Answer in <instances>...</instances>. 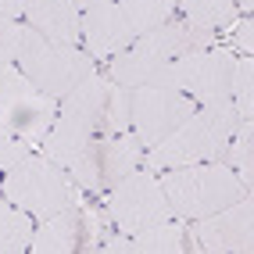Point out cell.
I'll return each mask as SVG.
<instances>
[{
	"label": "cell",
	"mask_w": 254,
	"mask_h": 254,
	"mask_svg": "<svg viewBox=\"0 0 254 254\" xmlns=\"http://www.w3.org/2000/svg\"><path fill=\"white\" fill-rule=\"evenodd\" d=\"M108 90L111 79L90 75L68 97H61L54 122L40 140V154L64 168L86 193H108L122 176L143 165V143L132 132L108 129Z\"/></svg>",
	"instance_id": "1"
},
{
	"label": "cell",
	"mask_w": 254,
	"mask_h": 254,
	"mask_svg": "<svg viewBox=\"0 0 254 254\" xmlns=\"http://www.w3.org/2000/svg\"><path fill=\"white\" fill-rule=\"evenodd\" d=\"M200 104L193 97L165 86H118L108 90V129L132 132L143 150L158 147L186 115H193Z\"/></svg>",
	"instance_id": "2"
},
{
	"label": "cell",
	"mask_w": 254,
	"mask_h": 254,
	"mask_svg": "<svg viewBox=\"0 0 254 254\" xmlns=\"http://www.w3.org/2000/svg\"><path fill=\"white\" fill-rule=\"evenodd\" d=\"M172 14L176 0H104L82 11V50L93 61H111L136 36L168 22Z\"/></svg>",
	"instance_id": "3"
},
{
	"label": "cell",
	"mask_w": 254,
	"mask_h": 254,
	"mask_svg": "<svg viewBox=\"0 0 254 254\" xmlns=\"http://www.w3.org/2000/svg\"><path fill=\"white\" fill-rule=\"evenodd\" d=\"M204 47H215V32L193 29L183 18H168L154 29H147L143 36H136L122 54H115L108 61V79L118 82V86H143L165 64H172L176 58L190 54V50H204Z\"/></svg>",
	"instance_id": "4"
},
{
	"label": "cell",
	"mask_w": 254,
	"mask_h": 254,
	"mask_svg": "<svg viewBox=\"0 0 254 254\" xmlns=\"http://www.w3.org/2000/svg\"><path fill=\"white\" fill-rule=\"evenodd\" d=\"M240 126V115L233 104H200L193 115H186L183 122L168 132V136L147 150L143 165L165 172L176 165H197V161H215L218 150L229 143V136Z\"/></svg>",
	"instance_id": "5"
},
{
	"label": "cell",
	"mask_w": 254,
	"mask_h": 254,
	"mask_svg": "<svg viewBox=\"0 0 254 254\" xmlns=\"http://www.w3.org/2000/svg\"><path fill=\"white\" fill-rule=\"evenodd\" d=\"M161 190L168 197L172 218H200L211 211H222L236 204L240 197H251V186L218 161H197V165H176L165 168Z\"/></svg>",
	"instance_id": "6"
},
{
	"label": "cell",
	"mask_w": 254,
	"mask_h": 254,
	"mask_svg": "<svg viewBox=\"0 0 254 254\" xmlns=\"http://www.w3.org/2000/svg\"><path fill=\"white\" fill-rule=\"evenodd\" d=\"M0 193L22 211H29L36 222H43V218H54L58 211L72 208L82 190L68 179L64 168L47 161L43 154H25L18 165H11L4 172Z\"/></svg>",
	"instance_id": "7"
},
{
	"label": "cell",
	"mask_w": 254,
	"mask_h": 254,
	"mask_svg": "<svg viewBox=\"0 0 254 254\" xmlns=\"http://www.w3.org/2000/svg\"><path fill=\"white\" fill-rule=\"evenodd\" d=\"M14 64L29 75V82H36L43 93L58 97V100L68 97L75 86H82L90 75H97V61L82 47L47 40L29 25H25L22 50H18V58H14Z\"/></svg>",
	"instance_id": "8"
},
{
	"label": "cell",
	"mask_w": 254,
	"mask_h": 254,
	"mask_svg": "<svg viewBox=\"0 0 254 254\" xmlns=\"http://www.w3.org/2000/svg\"><path fill=\"white\" fill-rule=\"evenodd\" d=\"M233 68H236V54L229 47H204V50H190V54L176 58L172 64H165L143 86L179 90L186 97H193L197 104H229Z\"/></svg>",
	"instance_id": "9"
},
{
	"label": "cell",
	"mask_w": 254,
	"mask_h": 254,
	"mask_svg": "<svg viewBox=\"0 0 254 254\" xmlns=\"http://www.w3.org/2000/svg\"><path fill=\"white\" fill-rule=\"evenodd\" d=\"M100 208L111 218L115 233L132 236L147 226H158L172 218V208H168V197L161 190V179L154 176V168L136 165L129 176H122L111 190L100 197Z\"/></svg>",
	"instance_id": "10"
},
{
	"label": "cell",
	"mask_w": 254,
	"mask_h": 254,
	"mask_svg": "<svg viewBox=\"0 0 254 254\" xmlns=\"http://www.w3.org/2000/svg\"><path fill=\"white\" fill-rule=\"evenodd\" d=\"M58 104L61 100L43 93L36 82H29V75L14 61L0 64V126L7 132L40 147V140L47 136V129L58 115Z\"/></svg>",
	"instance_id": "11"
},
{
	"label": "cell",
	"mask_w": 254,
	"mask_h": 254,
	"mask_svg": "<svg viewBox=\"0 0 254 254\" xmlns=\"http://www.w3.org/2000/svg\"><path fill=\"white\" fill-rule=\"evenodd\" d=\"M186 247L197 254H251L254 226H251V197H240L236 204L190 218L186 226Z\"/></svg>",
	"instance_id": "12"
},
{
	"label": "cell",
	"mask_w": 254,
	"mask_h": 254,
	"mask_svg": "<svg viewBox=\"0 0 254 254\" xmlns=\"http://www.w3.org/2000/svg\"><path fill=\"white\" fill-rule=\"evenodd\" d=\"M22 18L47 40L82 47V11L75 0H25Z\"/></svg>",
	"instance_id": "13"
},
{
	"label": "cell",
	"mask_w": 254,
	"mask_h": 254,
	"mask_svg": "<svg viewBox=\"0 0 254 254\" xmlns=\"http://www.w3.org/2000/svg\"><path fill=\"white\" fill-rule=\"evenodd\" d=\"M82 193H86V190H82ZM29 251L32 254H72V251H86V229H82V208H79V200L72 208L58 211L54 218H43V222L32 229Z\"/></svg>",
	"instance_id": "14"
},
{
	"label": "cell",
	"mask_w": 254,
	"mask_h": 254,
	"mask_svg": "<svg viewBox=\"0 0 254 254\" xmlns=\"http://www.w3.org/2000/svg\"><path fill=\"white\" fill-rule=\"evenodd\" d=\"M104 254H179L186 251V226L179 218H168V222H158V226H147L132 236H108L100 244Z\"/></svg>",
	"instance_id": "15"
},
{
	"label": "cell",
	"mask_w": 254,
	"mask_h": 254,
	"mask_svg": "<svg viewBox=\"0 0 254 254\" xmlns=\"http://www.w3.org/2000/svg\"><path fill=\"white\" fill-rule=\"evenodd\" d=\"M176 11L186 25L193 29H208V32H218V29H229L240 11H236L233 0H176Z\"/></svg>",
	"instance_id": "16"
},
{
	"label": "cell",
	"mask_w": 254,
	"mask_h": 254,
	"mask_svg": "<svg viewBox=\"0 0 254 254\" xmlns=\"http://www.w3.org/2000/svg\"><path fill=\"white\" fill-rule=\"evenodd\" d=\"M32 229H36V218L29 211H22L18 204L0 193V254H22L29 251Z\"/></svg>",
	"instance_id": "17"
},
{
	"label": "cell",
	"mask_w": 254,
	"mask_h": 254,
	"mask_svg": "<svg viewBox=\"0 0 254 254\" xmlns=\"http://www.w3.org/2000/svg\"><path fill=\"white\" fill-rule=\"evenodd\" d=\"M218 165L233 168L236 176H240L247 186L254 183V126L251 118H240V126H236V132L229 136V143L218 150Z\"/></svg>",
	"instance_id": "18"
},
{
	"label": "cell",
	"mask_w": 254,
	"mask_h": 254,
	"mask_svg": "<svg viewBox=\"0 0 254 254\" xmlns=\"http://www.w3.org/2000/svg\"><path fill=\"white\" fill-rule=\"evenodd\" d=\"M254 61L251 58H236V68H233V82H229V104L240 118L254 115Z\"/></svg>",
	"instance_id": "19"
},
{
	"label": "cell",
	"mask_w": 254,
	"mask_h": 254,
	"mask_svg": "<svg viewBox=\"0 0 254 254\" xmlns=\"http://www.w3.org/2000/svg\"><path fill=\"white\" fill-rule=\"evenodd\" d=\"M254 22H251V14H240L229 29H226V43L233 54H240V58H251L254 54Z\"/></svg>",
	"instance_id": "20"
},
{
	"label": "cell",
	"mask_w": 254,
	"mask_h": 254,
	"mask_svg": "<svg viewBox=\"0 0 254 254\" xmlns=\"http://www.w3.org/2000/svg\"><path fill=\"white\" fill-rule=\"evenodd\" d=\"M25 154H32V143H25L22 136H14L0 126V172H7L11 165H18Z\"/></svg>",
	"instance_id": "21"
},
{
	"label": "cell",
	"mask_w": 254,
	"mask_h": 254,
	"mask_svg": "<svg viewBox=\"0 0 254 254\" xmlns=\"http://www.w3.org/2000/svg\"><path fill=\"white\" fill-rule=\"evenodd\" d=\"M22 36H25V25H22V22H14V18H0V64L18 58Z\"/></svg>",
	"instance_id": "22"
},
{
	"label": "cell",
	"mask_w": 254,
	"mask_h": 254,
	"mask_svg": "<svg viewBox=\"0 0 254 254\" xmlns=\"http://www.w3.org/2000/svg\"><path fill=\"white\" fill-rule=\"evenodd\" d=\"M22 7H25V0H0V18H14V22H18Z\"/></svg>",
	"instance_id": "23"
},
{
	"label": "cell",
	"mask_w": 254,
	"mask_h": 254,
	"mask_svg": "<svg viewBox=\"0 0 254 254\" xmlns=\"http://www.w3.org/2000/svg\"><path fill=\"white\" fill-rule=\"evenodd\" d=\"M233 4H236V11H240V14H251V7H254V0H233Z\"/></svg>",
	"instance_id": "24"
},
{
	"label": "cell",
	"mask_w": 254,
	"mask_h": 254,
	"mask_svg": "<svg viewBox=\"0 0 254 254\" xmlns=\"http://www.w3.org/2000/svg\"><path fill=\"white\" fill-rule=\"evenodd\" d=\"M79 11H86V7H97V4H104V0H75Z\"/></svg>",
	"instance_id": "25"
}]
</instances>
